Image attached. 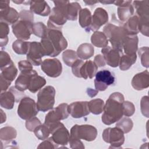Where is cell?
Masks as SVG:
<instances>
[{
	"label": "cell",
	"mask_w": 149,
	"mask_h": 149,
	"mask_svg": "<svg viewBox=\"0 0 149 149\" xmlns=\"http://www.w3.org/2000/svg\"><path fill=\"white\" fill-rule=\"evenodd\" d=\"M124 101V97L120 93L115 92L110 95L104 105L101 117L102 122L105 125H110L122 118Z\"/></svg>",
	"instance_id": "cell-1"
},
{
	"label": "cell",
	"mask_w": 149,
	"mask_h": 149,
	"mask_svg": "<svg viewBox=\"0 0 149 149\" xmlns=\"http://www.w3.org/2000/svg\"><path fill=\"white\" fill-rule=\"evenodd\" d=\"M55 6L52 8L47 22L48 28L62 29V26L67 22V8L68 1H53Z\"/></svg>",
	"instance_id": "cell-2"
},
{
	"label": "cell",
	"mask_w": 149,
	"mask_h": 149,
	"mask_svg": "<svg viewBox=\"0 0 149 149\" xmlns=\"http://www.w3.org/2000/svg\"><path fill=\"white\" fill-rule=\"evenodd\" d=\"M103 33L111 42L112 48L122 51L124 41L127 36L123 27L117 26L111 23L107 24L103 29Z\"/></svg>",
	"instance_id": "cell-3"
},
{
	"label": "cell",
	"mask_w": 149,
	"mask_h": 149,
	"mask_svg": "<svg viewBox=\"0 0 149 149\" xmlns=\"http://www.w3.org/2000/svg\"><path fill=\"white\" fill-rule=\"evenodd\" d=\"M55 90L51 86H47L40 90L37 94V107L38 111L46 112L53 108L55 104Z\"/></svg>",
	"instance_id": "cell-4"
},
{
	"label": "cell",
	"mask_w": 149,
	"mask_h": 149,
	"mask_svg": "<svg viewBox=\"0 0 149 149\" xmlns=\"http://www.w3.org/2000/svg\"><path fill=\"white\" fill-rule=\"evenodd\" d=\"M97 136V129L90 125H74L70 129L69 139H83L87 141L94 140Z\"/></svg>",
	"instance_id": "cell-5"
},
{
	"label": "cell",
	"mask_w": 149,
	"mask_h": 149,
	"mask_svg": "<svg viewBox=\"0 0 149 149\" xmlns=\"http://www.w3.org/2000/svg\"><path fill=\"white\" fill-rule=\"evenodd\" d=\"M38 112L35 101L29 97H23L17 108L19 116L24 120H29L36 116Z\"/></svg>",
	"instance_id": "cell-6"
},
{
	"label": "cell",
	"mask_w": 149,
	"mask_h": 149,
	"mask_svg": "<svg viewBox=\"0 0 149 149\" xmlns=\"http://www.w3.org/2000/svg\"><path fill=\"white\" fill-rule=\"evenodd\" d=\"M46 37L55 49L57 55L68 47V42L62 34V29L48 28Z\"/></svg>",
	"instance_id": "cell-7"
},
{
	"label": "cell",
	"mask_w": 149,
	"mask_h": 149,
	"mask_svg": "<svg viewBox=\"0 0 149 149\" xmlns=\"http://www.w3.org/2000/svg\"><path fill=\"white\" fill-rule=\"evenodd\" d=\"M102 139L107 143H109V148H120L125 141L124 133L119 127H108L102 133Z\"/></svg>",
	"instance_id": "cell-8"
},
{
	"label": "cell",
	"mask_w": 149,
	"mask_h": 149,
	"mask_svg": "<svg viewBox=\"0 0 149 149\" xmlns=\"http://www.w3.org/2000/svg\"><path fill=\"white\" fill-rule=\"evenodd\" d=\"M68 104L62 103L51 110L46 115L44 123L48 127H51L61 120L65 119L69 116Z\"/></svg>",
	"instance_id": "cell-9"
},
{
	"label": "cell",
	"mask_w": 149,
	"mask_h": 149,
	"mask_svg": "<svg viewBox=\"0 0 149 149\" xmlns=\"http://www.w3.org/2000/svg\"><path fill=\"white\" fill-rule=\"evenodd\" d=\"M51 139L57 145L66 146L69 143L70 133L64 125L59 122L49 127Z\"/></svg>",
	"instance_id": "cell-10"
},
{
	"label": "cell",
	"mask_w": 149,
	"mask_h": 149,
	"mask_svg": "<svg viewBox=\"0 0 149 149\" xmlns=\"http://www.w3.org/2000/svg\"><path fill=\"white\" fill-rule=\"evenodd\" d=\"M33 23L20 20L12 24V29L13 34L20 40H27L30 38Z\"/></svg>",
	"instance_id": "cell-11"
},
{
	"label": "cell",
	"mask_w": 149,
	"mask_h": 149,
	"mask_svg": "<svg viewBox=\"0 0 149 149\" xmlns=\"http://www.w3.org/2000/svg\"><path fill=\"white\" fill-rule=\"evenodd\" d=\"M95 76L94 85L97 91H105L109 86L113 84L115 82L114 75L108 70H100L96 73Z\"/></svg>",
	"instance_id": "cell-12"
},
{
	"label": "cell",
	"mask_w": 149,
	"mask_h": 149,
	"mask_svg": "<svg viewBox=\"0 0 149 149\" xmlns=\"http://www.w3.org/2000/svg\"><path fill=\"white\" fill-rule=\"evenodd\" d=\"M41 70L49 77H57L62 72V65L56 58L44 59L41 64Z\"/></svg>",
	"instance_id": "cell-13"
},
{
	"label": "cell",
	"mask_w": 149,
	"mask_h": 149,
	"mask_svg": "<svg viewBox=\"0 0 149 149\" xmlns=\"http://www.w3.org/2000/svg\"><path fill=\"white\" fill-rule=\"evenodd\" d=\"M45 56L41 42L37 41L30 42L27 59L33 65L39 66L42 63V58Z\"/></svg>",
	"instance_id": "cell-14"
},
{
	"label": "cell",
	"mask_w": 149,
	"mask_h": 149,
	"mask_svg": "<svg viewBox=\"0 0 149 149\" xmlns=\"http://www.w3.org/2000/svg\"><path fill=\"white\" fill-rule=\"evenodd\" d=\"M108 21V14L102 8H97L94 10L92 16V20L90 26L86 30V31H97L102 25Z\"/></svg>",
	"instance_id": "cell-15"
},
{
	"label": "cell",
	"mask_w": 149,
	"mask_h": 149,
	"mask_svg": "<svg viewBox=\"0 0 149 149\" xmlns=\"http://www.w3.org/2000/svg\"><path fill=\"white\" fill-rule=\"evenodd\" d=\"M132 1H114V4L118 6L117 13L121 22H126L134 13V7Z\"/></svg>",
	"instance_id": "cell-16"
},
{
	"label": "cell",
	"mask_w": 149,
	"mask_h": 149,
	"mask_svg": "<svg viewBox=\"0 0 149 149\" xmlns=\"http://www.w3.org/2000/svg\"><path fill=\"white\" fill-rule=\"evenodd\" d=\"M68 112L74 118H80L90 113L87 101H76L68 105Z\"/></svg>",
	"instance_id": "cell-17"
},
{
	"label": "cell",
	"mask_w": 149,
	"mask_h": 149,
	"mask_svg": "<svg viewBox=\"0 0 149 149\" xmlns=\"http://www.w3.org/2000/svg\"><path fill=\"white\" fill-rule=\"evenodd\" d=\"M101 52L105 61V62L110 66L116 68L119 66L122 51L111 48L109 46L103 48Z\"/></svg>",
	"instance_id": "cell-18"
},
{
	"label": "cell",
	"mask_w": 149,
	"mask_h": 149,
	"mask_svg": "<svg viewBox=\"0 0 149 149\" xmlns=\"http://www.w3.org/2000/svg\"><path fill=\"white\" fill-rule=\"evenodd\" d=\"M132 87L137 90L146 89L149 86V72L147 70L137 73L132 80Z\"/></svg>",
	"instance_id": "cell-19"
},
{
	"label": "cell",
	"mask_w": 149,
	"mask_h": 149,
	"mask_svg": "<svg viewBox=\"0 0 149 149\" xmlns=\"http://www.w3.org/2000/svg\"><path fill=\"white\" fill-rule=\"evenodd\" d=\"M36 73L37 72L34 70L28 72H21L15 81V88L21 92L27 90L31 77Z\"/></svg>",
	"instance_id": "cell-20"
},
{
	"label": "cell",
	"mask_w": 149,
	"mask_h": 149,
	"mask_svg": "<svg viewBox=\"0 0 149 149\" xmlns=\"http://www.w3.org/2000/svg\"><path fill=\"white\" fill-rule=\"evenodd\" d=\"M19 13L16 10L11 7H8L0 10V20L9 24H13L17 22L19 18Z\"/></svg>",
	"instance_id": "cell-21"
},
{
	"label": "cell",
	"mask_w": 149,
	"mask_h": 149,
	"mask_svg": "<svg viewBox=\"0 0 149 149\" xmlns=\"http://www.w3.org/2000/svg\"><path fill=\"white\" fill-rule=\"evenodd\" d=\"M30 9L37 15L47 16L51 13V8L48 3L44 1H30Z\"/></svg>",
	"instance_id": "cell-22"
},
{
	"label": "cell",
	"mask_w": 149,
	"mask_h": 149,
	"mask_svg": "<svg viewBox=\"0 0 149 149\" xmlns=\"http://www.w3.org/2000/svg\"><path fill=\"white\" fill-rule=\"evenodd\" d=\"M139 39L136 35H127L123 44V49L127 55L135 54L138 48Z\"/></svg>",
	"instance_id": "cell-23"
},
{
	"label": "cell",
	"mask_w": 149,
	"mask_h": 149,
	"mask_svg": "<svg viewBox=\"0 0 149 149\" xmlns=\"http://www.w3.org/2000/svg\"><path fill=\"white\" fill-rule=\"evenodd\" d=\"M98 66L94 62L92 61H87L81 66L80 70V77L84 79L88 78L92 79L96 74Z\"/></svg>",
	"instance_id": "cell-24"
},
{
	"label": "cell",
	"mask_w": 149,
	"mask_h": 149,
	"mask_svg": "<svg viewBox=\"0 0 149 149\" xmlns=\"http://www.w3.org/2000/svg\"><path fill=\"white\" fill-rule=\"evenodd\" d=\"M16 101V97L14 93L9 90L8 91H3L0 95V105L7 109H11L13 108L15 102Z\"/></svg>",
	"instance_id": "cell-25"
},
{
	"label": "cell",
	"mask_w": 149,
	"mask_h": 149,
	"mask_svg": "<svg viewBox=\"0 0 149 149\" xmlns=\"http://www.w3.org/2000/svg\"><path fill=\"white\" fill-rule=\"evenodd\" d=\"M127 35H136L139 33V17L134 15L127 19L123 26Z\"/></svg>",
	"instance_id": "cell-26"
},
{
	"label": "cell",
	"mask_w": 149,
	"mask_h": 149,
	"mask_svg": "<svg viewBox=\"0 0 149 149\" xmlns=\"http://www.w3.org/2000/svg\"><path fill=\"white\" fill-rule=\"evenodd\" d=\"M1 71L0 76L10 82H12L17 74V69L13 61L7 66L1 69Z\"/></svg>",
	"instance_id": "cell-27"
},
{
	"label": "cell",
	"mask_w": 149,
	"mask_h": 149,
	"mask_svg": "<svg viewBox=\"0 0 149 149\" xmlns=\"http://www.w3.org/2000/svg\"><path fill=\"white\" fill-rule=\"evenodd\" d=\"M77 55L81 59H88L94 54V48L93 45L89 43L81 44L77 48Z\"/></svg>",
	"instance_id": "cell-28"
},
{
	"label": "cell",
	"mask_w": 149,
	"mask_h": 149,
	"mask_svg": "<svg viewBox=\"0 0 149 149\" xmlns=\"http://www.w3.org/2000/svg\"><path fill=\"white\" fill-rule=\"evenodd\" d=\"M133 6L136 10L137 16L139 18L149 17V1H133Z\"/></svg>",
	"instance_id": "cell-29"
},
{
	"label": "cell",
	"mask_w": 149,
	"mask_h": 149,
	"mask_svg": "<svg viewBox=\"0 0 149 149\" xmlns=\"http://www.w3.org/2000/svg\"><path fill=\"white\" fill-rule=\"evenodd\" d=\"M91 42L93 45L98 48H104L108 44V40L105 34L100 31H95L91 37Z\"/></svg>",
	"instance_id": "cell-30"
},
{
	"label": "cell",
	"mask_w": 149,
	"mask_h": 149,
	"mask_svg": "<svg viewBox=\"0 0 149 149\" xmlns=\"http://www.w3.org/2000/svg\"><path fill=\"white\" fill-rule=\"evenodd\" d=\"M46 84V80L44 77L38 76V73L34 74L31 79L29 86V90L32 93H35Z\"/></svg>",
	"instance_id": "cell-31"
},
{
	"label": "cell",
	"mask_w": 149,
	"mask_h": 149,
	"mask_svg": "<svg viewBox=\"0 0 149 149\" xmlns=\"http://www.w3.org/2000/svg\"><path fill=\"white\" fill-rule=\"evenodd\" d=\"M92 20V15L90 10L87 8L81 9L79 13V22L81 27L86 30L90 26Z\"/></svg>",
	"instance_id": "cell-32"
},
{
	"label": "cell",
	"mask_w": 149,
	"mask_h": 149,
	"mask_svg": "<svg viewBox=\"0 0 149 149\" xmlns=\"http://www.w3.org/2000/svg\"><path fill=\"white\" fill-rule=\"evenodd\" d=\"M17 132L16 129L11 126H5L0 130L1 141L10 142L16 137Z\"/></svg>",
	"instance_id": "cell-33"
},
{
	"label": "cell",
	"mask_w": 149,
	"mask_h": 149,
	"mask_svg": "<svg viewBox=\"0 0 149 149\" xmlns=\"http://www.w3.org/2000/svg\"><path fill=\"white\" fill-rule=\"evenodd\" d=\"M136 54L133 55H122L119 61V68L121 70H128L136 61Z\"/></svg>",
	"instance_id": "cell-34"
},
{
	"label": "cell",
	"mask_w": 149,
	"mask_h": 149,
	"mask_svg": "<svg viewBox=\"0 0 149 149\" xmlns=\"http://www.w3.org/2000/svg\"><path fill=\"white\" fill-rule=\"evenodd\" d=\"M30 42L24 41L23 40H17L12 44V49L17 54L24 55L27 54L30 47Z\"/></svg>",
	"instance_id": "cell-35"
},
{
	"label": "cell",
	"mask_w": 149,
	"mask_h": 149,
	"mask_svg": "<svg viewBox=\"0 0 149 149\" xmlns=\"http://www.w3.org/2000/svg\"><path fill=\"white\" fill-rule=\"evenodd\" d=\"M104 102L100 98L92 100L88 102L90 112L94 115H99L103 112Z\"/></svg>",
	"instance_id": "cell-36"
},
{
	"label": "cell",
	"mask_w": 149,
	"mask_h": 149,
	"mask_svg": "<svg viewBox=\"0 0 149 149\" xmlns=\"http://www.w3.org/2000/svg\"><path fill=\"white\" fill-rule=\"evenodd\" d=\"M81 10V6L78 2L69 3L67 8V17L69 20H76L79 13Z\"/></svg>",
	"instance_id": "cell-37"
},
{
	"label": "cell",
	"mask_w": 149,
	"mask_h": 149,
	"mask_svg": "<svg viewBox=\"0 0 149 149\" xmlns=\"http://www.w3.org/2000/svg\"><path fill=\"white\" fill-rule=\"evenodd\" d=\"M62 59L68 66H72L73 63L78 59V56L74 51L67 49L62 54Z\"/></svg>",
	"instance_id": "cell-38"
},
{
	"label": "cell",
	"mask_w": 149,
	"mask_h": 149,
	"mask_svg": "<svg viewBox=\"0 0 149 149\" xmlns=\"http://www.w3.org/2000/svg\"><path fill=\"white\" fill-rule=\"evenodd\" d=\"M116 126L120 129L124 133H127L132 129L133 123L131 119L127 117H123L118 121Z\"/></svg>",
	"instance_id": "cell-39"
},
{
	"label": "cell",
	"mask_w": 149,
	"mask_h": 149,
	"mask_svg": "<svg viewBox=\"0 0 149 149\" xmlns=\"http://www.w3.org/2000/svg\"><path fill=\"white\" fill-rule=\"evenodd\" d=\"M47 30L48 27L42 22H37L33 24V34L40 38H44L47 36Z\"/></svg>",
	"instance_id": "cell-40"
},
{
	"label": "cell",
	"mask_w": 149,
	"mask_h": 149,
	"mask_svg": "<svg viewBox=\"0 0 149 149\" xmlns=\"http://www.w3.org/2000/svg\"><path fill=\"white\" fill-rule=\"evenodd\" d=\"M35 136L41 140L47 139L50 133L49 127L45 124H41L38 126L34 130Z\"/></svg>",
	"instance_id": "cell-41"
},
{
	"label": "cell",
	"mask_w": 149,
	"mask_h": 149,
	"mask_svg": "<svg viewBox=\"0 0 149 149\" xmlns=\"http://www.w3.org/2000/svg\"><path fill=\"white\" fill-rule=\"evenodd\" d=\"M9 33V25L5 23H0V45L1 47L5 46L8 42V35Z\"/></svg>",
	"instance_id": "cell-42"
},
{
	"label": "cell",
	"mask_w": 149,
	"mask_h": 149,
	"mask_svg": "<svg viewBox=\"0 0 149 149\" xmlns=\"http://www.w3.org/2000/svg\"><path fill=\"white\" fill-rule=\"evenodd\" d=\"M149 17H139V30L142 34L148 37L149 34Z\"/></svg>",
	"instance_id": "cell-43"
},
{
	"label": "cell",
	"mask_w": 149,
	"mask_h": 149,
	"mask_svg": "<svg viewBox=\"0 0 149 149\" xmlns=\"http://www.w3.org/2000/svg\"><path fill=\"white\" fill-rule=\"evenodd\" d=\"M138 54L141 59V63L143 66L148 68L149 66L148 62V47H143L138 50Z\"/></svg>",
	"instance_id": "cell-44"
},
{
	"label": "cell",
	"mask_w": 149,
	"mask_h": 149,
	"mask_svg": "<svg viewBox=\"0 0 149 149\" xmlns=\"http://www.w3.org/2000/svg\"><path fill=\"white\" fill-rule=\"evenodd\" d=\"M135 112V107L134 104L129 101L123 102V113L126 116H132Z\"/></svg>",
	"instance_id": "cell-45"
},
{
	"label": "cell",
	"mask_w": 149,
	"mask_h": 149,
	"mask_svg": "<svg viewBox=\"0 0 149 149\" xmlns=\"http://www.w3.org/2000/svg\"><path fill=\"white\" fill-rule=\"evenodd\" d=\"M41 123L38 118L34 116L26 122V127L30 132H34V129Z\"/></svg>",
	"instance_id": "cell-46"
},
{
	"label": "cell",
	"mask_w": 149,
	"mask_h": 149,
	"mask_svg": "<svg viewBox=\"0 0 149 149\" xmlns=\"http://www.w3.org/2000/svg\"><path fill=\"white\" fill-rule=\"evenodd\" d=\"M148 97L144 96L142 97L140 102L141 111L142 114L147 117H149V108H148Z\"/></svg>",
	"instance_id": "cell-47"
},
{
	"label": "cell",
	"mask_w": 149,
	"mask_h": 149,
	"mask_svg": "<svg viewBox=\"0 0 149 149\" xmlns=\"http://www.w3.org/2000/svg\"><path fill=\"white\" fill-rule=\"evenodd\" d=\"M10 55L5 51H1L0 52V69L4 68L9 65L11 62Z\"/></svg>",
	"instance_id": "cell-48"
},
{
	"label": "cell",
	"mask_w": 149,
	"mask_h": 149,
	"mask_svg": "<svg viewBox=\"0 0 149 149\" xmlns=\"http://www.w3.org/2000/svg\"><path fill=\"white\" fill-rule=\"evenodd\" d=\"M18 67L20 72H28L33 70V65L26 60H22L18 62Z\"/></svg>",
	"instance_id": "cell-49"
},
{
	"label": "cell",
	"mask_w": 149,
	"mask_h": 149,
	"mask_svg": "<svg viewBox=\"0 0 149 149\" xmlns=\"http://www.w3.org/2000/svg\"><path fill=\"white\" fill-rule=\"evenodd\" d=\"M58 146L56 144H55L51 137L49 139H47L44 140L42 143H41L39 146L37 147L38 148H58Z\"/></svg>",
	"instance_id": "cell-50"
},
{
	"label": "cell",
	"mask_w": 149,
	"mask_h": 149,
	"mask_svg": "<svg viewBox=\"0 0 149 149\" xmlns=\"http://www.w3.org/2000/svg\"><path fill=\"white\" fill-rule=\"evenodd\" d=\"M19 17L20 20H26L33 23L34 21V15L33 13L30 10H23L19 13Z\"/></svg>",
	"instance_id": "cell-51"
},
{
	"label": "cell",
	"mask_w": 149,
	"mask_h": 149,
	"mask_svg": "<svg viewBox=\"0 0 149 149\" xmlns=\"http://www.w3.org/2000/svg\"><path fill=\"white\" fill-rule=\"evenodd\" d=\"M84 63L83 61H82L81 59H77V61H76L72 65V71L73 74L77 77H80V68L81 67V66L83 65V64Z\"/></svg>",
	"instance_id": "cell-52"
},
{
	"label": "cell",
	"mask_w": 149,
	"mask_h": 149,
	"mask_svg": "<svg viewBox=\"0 0 149 149\" xmlns=\"http://www.w3.org/2000/svg\"><path fill=\"white\" fill-rule=\"evenodd\" d=\"M69 143L72 148H84V146L80 141V139H69Z\"/></svg>",
	"instance_id": "cell-53"
},
{
	"label": "cell",
	"mask_w": 149,
	"mask_h": 149,
	"mask_svg": "<svg viewBox=\"0 0 149 149\" xmlns=\"http://www.w3.org/2000/svg\"><path fill=\"white\" fill-rule=\"evenodd\" d=\"M94 62H95V63L97 65V66L98 67L104 66L105 65V63H106L104 56L101 55H100V54L97 55L94 57Z\"/></svg>",
	"instance_id": "cell-54"
},
{
	"label": "cell",
	"mask_w": 149,
	"mask_h": 149,
	"mask_svg": "<svg viewBox=\"0 0 149 149\" xmlns=\"http://www.w3.org/2000/svg\"><path fill=\"white\" fill-rule=\"evenodd\" d=\"M0 84H1V93L6 91L11 84V82L5 80L2 77L0 76Z\"/></svg>",
	"instance_id": "cell-55"
},
{
	"label": "cell",
	"mask_w": 149,
	"mask_h": 149,
	"mask_svg": "<svg viewBox=\"0 0 149 149\" xmlns=\"http://www.w3.org/2000/svg\"><path fill=\"white\" fill-rule=\"evenodd\" d=\"M10 1H0V10L5 9L9 7Z\"/></svg>",
	"instance_id": "cell-56"
},
{
	"label": "cell",
	"mask_w": 149,
	"mask_h": 149,
	"mask_svg": "<svg viewBox=\"0 0 149 149\" xmlns=\"http://www.w3.org/2000/svg\"><path fill=\"white\" fill-rule=\"evenodd\" d=\"M0 111H1V123H3L6 121V116L5 113L3 112L2 109H1Z\"/></svg>",
	"instance_id": "cell-57"
},
{
	"label": "cell",
	"mask_w": 149,
	"mask_h": 149,
	"mask_svg": "<svg viewBox=\"0 0 149 149\" xmlns=\"http://www.w3.org/2000/svg\"><path fill=\"white\" fill-rule=\"evenodd\" d=\"M84 2L87 5H94L97 2H98V1H84Z\"/></svg>",
	"instance_id": "cell-58"
},
{
	"label": "cell",
	"mask_w": 149,
	"mask_h": 149,
	"mask_svg": "<svg viewBox=\"0 0 149 149\" xmlns=\"http://www.w3.org/2000/svg\"><path fill=\"white\" fill-rule=\"evenodd\" d=\"M100 2L103 4H111V3H113L114 1H100Z\"/></svg>",
	"instance_id": "cell-59"
},
{
	"label": "cell",
	"mask_w": 149,
	"mask_h": 149,
	"mask_svg": "<svg viewBox=\"0 0 149 149\" xmlns=\"http://www.w3.org/2000/svg\"><path fill=\"white\" fill-rule=\"evenodd\" d=\"M13 2H14V3H17V4H20V3H24V2H24V1H13Z\"/></svg>",
	"instance_id": "cell-60"
}]
</instances>
